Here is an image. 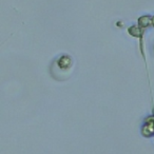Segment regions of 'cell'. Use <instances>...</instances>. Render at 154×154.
Returning <instances> with one entry per match:
<instances>
[{"label":"cell","mask_w":154,"mask_h":154,"mask_svg":"<svg viewBox=\"0 0 154 154\" xmlns=\"http://www.w3.org/2000/svg\"><path fill=\"white\" fill-rule=\"evenodd\" d=\"M73 69H74V61H73L72 57L69 55H62L53 64L52 73H53L54 77L56 76V74H58L56 79L63 80L72 74Z\"/></svg>","instance_id":"6da1fadb"},{"label":"cell","mask_w":154,"mask_h":154,"mask_svg":"<svg viewBox=\"0 0 154 154\" xmlns=\"http://www.w3.org/2000/svg\"><path fill=\"white\" fill-rule=\"evenodd\" d=\"M129 33H130L132 36H135V37H139L141 35L140 30H139L137 26H131V28L129 29Z\"/></svg>","instance_id":"3957f363"},{"label":"cell","mask_w":154,"mask_h":154,"mask_svg":"<svg viewBox=\"0 0 154 154\" xmlns=\"http://www.w3.org/2000/svg\"><path fill=\"white\" fill-rule=\"evenodd\" d=\"M138 23L141 28H148L152 24V17L151 16H141L138 19Z\"/></svg>","instance_id":"7a4b0ae2"},{"label":"cell","mask_w":154,"mask_h":154,"mask_svg":"<svg viewBox=\"0 0 154 154\" xmlns=\"http://www.w3.org/2000/svg\"><path fill=\"white\" fill-rule=\"evenodd\" d=\"M152 26H154V16H153V17H152Z\"/></svg>","instance_id":"277c9868"}]
</instances>
